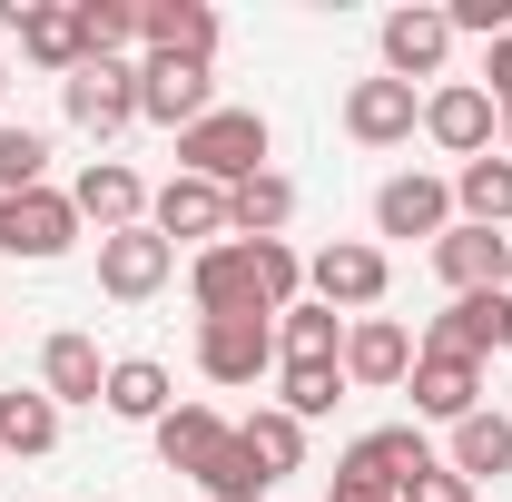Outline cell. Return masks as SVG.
Segmentation results:
<instances>
[{
    "label": "cell",
    "mask_w": 512,
    "mask_h": 502,
    "mask_svg": "<svg viewBox=\"0 0 512 502\" xmlns=\"http://www.w3.org/2000/svg\"><path fill=\"white\" fill-rule=\"evenodd\" d=\"M444 20H453V40H483V50H493L512 30V0H444Z\"/></svg>",
    "instance_id": "e575fe53"
},
{
    "label": "cell",
    "mask_w": 512,
    "mask_h": 502,
    "mask_svg": "<svg viewBox=\"0 0 512 502\" xmlns=\"http://www.w3.org/2000/svg\"><path fill=\"white\" fill-rule=\"evenodd\" d=\"M404 502H473V483H463V473H453L444 453H434V463H424V473L404 483Z\"/></svg>",
    "instance_id": "d590c367"
},
{
    "label": "cell",
    "mask_w": 512,
    "mask_h": 502,
    "mask_svg": "<svg viewBox=\"0 0 512 502\" xmlns=\"http://www.w3.org/2000/svg\"><path fill=\"white\" fill-rule=\"evenodd\" d=\"M414 414H424V424H463V414H483V365H453V355H424V345H414Z\"/></svg>",
    "instance_id": "ac0fdd59"
},
{
    "label": "cell",
    "mask_w": 512,
    "mask_h": 502,
    "mask_svg": "<svg viewBox=\"0 0 512 502\" xmlns=\"http://www.w3.org/2000/svg\"><path fill=\"white\" fill-rule=\"evenodd\" d=\"M69 207H79V227H99V237L148 227V188H138V168H128V158H89V168L69 178Z\"/></svg>",
    "instance_id": "7c38bea8"
},
{
    "label": "cell",
    "mask_w": 512,
    "mask_h": 502,
    "mask_svg": "<svg viewBox=\"0 0 512 502\" xmlns=\"http://www.w3.org/2000/svg\"><path fill=\"white\" fill-rule=\"evenodd\" d=\"M237 434V424H227V414H217V404H168V414H158V424H148V443H158V463H168V473H207V453H217V443Z\"/></svg>",
    "instance_id": "d6986e66"
},
{
    "label": "cell",
    "mask_w": 512,
    "mask_h": 502,
    "mask_svg": "<svg viewBox=\"0 0 512 502\" xmlns=\"http://www.w3.org/2000/svg\"><path fill=\"white\" fill-rule=\"evenodd\" d=\"M266 148H276L266 109H207L197 128H178V178H207V188H247L256 168H266Z\"/></svg>",
    "instance_id": "6da1fadb"
},
{
    "label": "cell",
    "mask_w": 512,
    "mask_h": 502,
    "mask_svg": "<svg viewBox=\"0 0 512 502\" xmlns=\"http://www.w3.org/2000/svg\"><path fill=\"white\" fill-rule=\"evenodd\" d=\"M384 286H394V266H384L375 237H335V247L306 256V296H316V306H335L345 325H355V315H375Z\"/></svg>",
    "instance_id": "7a4b0ae2"
},
{
    "label": "cell",
    "mask_w": 512,
    "mask_h": 502,
    "mask_svg": "<svg viewBox=\"0 0 512 502\" xmlns=\"http://www.w3.org/2000/svg\"><path fill=\"white\" fill-rule=\"evenodd\" d=\"M444 227H453V178L404 168L375 188V237H444Z\"/></svg>",
    "instance_id": "9a60e30c"
},
{
    "label": "cell",
    "mask_w": 512,
    "mask_h": 502,
    "mask_svg": "<svg viewBox=\"0 0 512 502\" xmlns=\"http://www.w3.org/2000/svg\"><path fill=\"white\" fill-rule=\"evenodd\" d=\"M50 188V138L40 128H0V197Z\"/></svg>",
    "instance_id": "836d02e7"
},
{
    "label": "cell",
    "mask_w": 512,
    "mask_h": 502,
    "mask_svg": "<svg viewBox=\"0 0 512 502\" xmlns=\"http://www.w3.org/2000/svg\"><path fill=\"white\" fill-rule=\"evenodd\" d=\"M237 443L256 453V473H266V483H286V473L306 463V424H296L286 404H256L247 424H237Z\"/></svg>",
    "instance_id": "f1b7e54d"
},
{
    "label": "cell",
    "mask_w": 512,
    "mask_h": 502,
    "mask_svg": "<svg viewBox=\"0 0 512 502\" xmlns=\"http://www.w3.org/2000/svg\"><path fill=\"white\" fill-rule=\"evenodd\" d=\"M493 148H503V158H512V109H503V138H493Z\"/></svg>",
    "instance_id": "f35d334b"
},
{
    "label": "cell",
    "mask_w": 512,
    "mask_h": 502,
    "mask_svg": "<svg viewBox=\"0 0 512 502\" xmlns=\"http://www.w3.org/2000/svg\"><path fill=\"white\" fill-rule=\"evenodd\" d=\"M148 227H158L168 247H217V237H227V188H207V178H168V188L148 197Z\"/></svg>",
    "instance_id": "2e32d148"
},
{
    "label": "cell",
    "mask_w": 512,
    "mask_h": 502,
    "mask_svg": "<svg viewBox=\"0 0 512 502\" xmlns=\"http://www.w3.org/2000/svg\"><path fill=\"white\" fill-rule=\"evenodd\" d=\"M217 109V60H138V119H158V128H197Z\"/></svg>",
    "instance_id": "52a82bcc"
},
{
    "label": "cell",
    "mask_w": 512,
    "mask_h": 502,
    "mask_svg": "<svg viewBox=\"0 0 512 502\" xmlns=\"http://www.w3.org/2000/svg\"><path fill=\"white\" fill-rule=\"evenodd\" d=\"M197 493H207V502H256V493H276V483L256 473V453H247V443L227 434L217 453H207V473H197Z\"/></svg>",
    "instance_id": "1f68e13d"
},
{
    "label": "cell",
    "mask_w": 512,
    "mask_h": 502,
    "mask_svg": "<svg viewBox=\"0 0 512 502\" xmlns=\"http://www.w3.org/2000/svg\"><path fill=\"white\" fill-rule=\"evenodd\" d=\"M434 276H444L453 296H512V237L453 217L444 237H434Z\"/></svg>",
    "instance_id": "ba28073f"
},
{
    "label": "cell",
    "mask_w": 512,
    "mask_h": 502,
    "mask_svg": "<svg viewBox=\"0 0 512 502\" xmlns=\"http://www.w3.org/2000/svg\"><path fill=\"white\" fill-rule=\"evenodd\" d=\"M483 99H493V109H512V30L483 50Z\"/></svg>",
    "instance_id": "8d00e7d4"
},
{
    "label": "cell",
    "mask_w": 512,
    "mask_h": 502,
    "mask_svg": "<svg viewBox=\"0 0 512 502\" xmlns=\"http://www.w3.org/2000/svg\"><path fill=\"white\" fill-rule=\"evenodd\" d=\"M40 394H50V404H99V394H109V365H99V345H89L79 325H60V335L40 345Z\"/></svg>",
    "instance_id": "7402d4cb"
},
{
    "label": "cell",
    "mask_w": 512,
    "mask_h": 502,
    "mask_svg": "<svg viewBox=\"0 0 512 502\" xmlns=\"http://www.w3.org/2000/svg\"><path fill=\"white\" fill-rule=\"evenodd\" d=\"M286 217H296V178H276V168L227 188V237H286Z\"/></svg>",
    "instance_id": "4316f807"
},
{
    "label": "cell",
    "mask_w": 512,
    "mask_h": 502,
    "mask_svg": "<svg viewBox=\"0 0 512 502\" xmlns=\"http://www.w3.org/2000/svg\"><path fill=\"white\" fill-rule=\"evenodd\" d=\"M188 296H197V315H276V306H266V286H256V247H247V237L197 247Z\"/></svg>",
    "instance_id": "30bf717a"
},
{
    "label": "cell",
    "mask_w": 512,
    "mask_h": 502,
    "mask_svg": "<svg viewBox=\"0 0 512 502\" xmlns=\"http://www.w3.org/2000/svg\"><path fill=\"white\" fill-rule=\"evenodd\" d=\"M99 404H109L119 424H158V414L178 404V384H168V365H158V355H119V365H109V394H99Z\"/></svg>",
    "instance_id": "484cf974"
},
{
    "label": "cell",
    "mask_w": 512,
    "mask_h": 502,
    "mask_svg": "<svg viewBox=\"0 0 512 502\" xmlns=\"http://www.w3.org/2000/svg\"><path fill=\"white\" fill-rule=\"evenodd\" d=\"M345 463H355V473H375L384 493L404 502V483H414V473L434 463V443L414 434V424H384V434H355V443H345Z\"/></svg>",
    "instance_id": "d4e9b609"
},
{
    "label": "cell",
    "mask_w": 512,
    "mask_h": 502,
    "mask_svg": "<svg viewBox=\"0 0 512 502\" xmlns=\"http://www.w3.org/2000/svg\"><path fill=\"white\" fill-rule=\"evenodd\" d=\"M168 276H178V247H168L158 227H119V237H99V296H119V306H148Z\"/></svg>",
    "instance_id": "8fae6325"
},
{
    "label": "cell",
    "mask_w": 512,
    "mask_h": 502,
    "mask_svg": "<svg viewBox=\"0 0 512 502\" xmlns=\"http://www.w3.org/2000/svg\"><path fill=\"white\" fill-rule=\"evenodd\" d=\"M355 384H345V365H276V404L296 414V424H316V414H335Z\"/></svg>",
    "instance_id": "4dcf8cb0"
},
{
    "label": "cell",
    "mask_w": 512,
    "mask_h": 502,
    "mask_svg": "<svg viewBox=\"0 0 512 502\" xmlns=\"http://www.w3.org/2000/svg\"><path fill=\"white\" fill-rule=\"evenodd\" d=\"M424 138H434L444 158H493L503 109L483 99V79H444V89H424Z\"/></svg>",
    "instance_id": "8992f818"
},
{
    "label": "cell",
    "mask_w": 512,
    "mask_h": 502,
    "mask_svg": "<svg viewBox=\"0 0 512 502\" xmlns=\"http://www.w3.org/2000/svg\"><path fill=\"white\" fill-rule=\"evenodd\" d=\"M453 207H463V227H512V158H463L453 168Z\"/></svg>",
    "instance_id": "83f0119b"
},
{
    "label": "cell",
    "mask_w": 512,
    "mask_h": 502,
    "mask_svg": "<svg viewBox=\"0 0 512 502\" xmlns=\"http://www.w3.org/2000/svg\"><path fill=\"white\" fill-rule=\"evenodd\" d=\"M384 79H444V60H453V20H444V0H414V10H384Z\"/></svg>",
    "instance_id": "9c48e42d"
},
{
    "label": "cell",
    "mask_w": 512,
    "mask_h": 502,
    "mask_svg": "<svg viewBox=\"0 0 512 502\" xmlns=\"http://www.w3.org/2000/svg\"><path fill=\"white\" fill-rule=\"evenodd\" d=\"M60 109H69V128H89V138L138 128V60H79L60 79Z\"/></svg>",
    "instance_id": "277c9868"
},
{
    "label": "cell",
    "mask_w": 512,
    "mask_h": 502,
    "mask_svg": "<svg viewBox=\"0 0 512 502\" xmlns=\"http://www.w3.org/2000/svg\"><path fill=\"white\" fill-rule=\"evenodd\" d=\"M276 365H345V315L316 306V296H296V306L276 315Z\"/></svg>",
    "instance_id": "cb8c5ba5"
},
{
    "label": "cell",
    "mask_w": 512,
    "mask_h": 502,
    "mask_svg": "<svg viewBox=\"0 0 512 502\" xmlns=\"http://www.w3.org/2000/svg\"><path fill=\"white\" fill-rule=\"evenodd\" d=\"M414 375V335L394 325V315H355L345 325V384H365V394H384V384Z\"/></svg>",
    "instance_id": "e0dca14e"
},
{
    "label": "cell",
    "mask_w": 512,
    "mask_h": 502,
    "mask_svg": "<svg viewBox=\"0 0 512 502\" xmlns=\"http://www.w3.org/2000/svg\"><path fill=\"white\" fill-rule=\"evenodd\" d=\"M138 50H158V60H217V10L207 0H148L138 10Z\"/></svg>",
    "instance_id": "ffe728a7"
},
{
    "label": "cell",
    "mask_w": 512,
    "mask_h": 502,
    "mask_svg": "<svg viewBox=\"0 0 512 502\" xmlns=\"http://www.w3.org/2000/svg\"><path fill=\"white\" fill-rule=\"evenodd\" d=\"M0 30H20V50L50 69V79H69V69L89 60L79 50V0H0Z\"/></svg>",
    "instance_id": "5bb4252c"
},
{
    "label": "cell",
    "mask_w": 512,
    "mask_h": 502,
    "mask_svg": "<svg viewBox=\"0 0 512 502\" xmlns=\"http://www.w3.org/2000/svg\"><path fill=\"white\" fill-rule=\"evenodd\" d=\"M79 247V207L69 188H30V197H0V256L10 266H50V256Z\"/></svg>",
    "instance_id": "3957f363"
},
{
    "label": "cell",
    "mask_w": 512,
    "mask_h": 502,
    "mask_svg": "<svg viewBox=\"0 0 512 502\" xmlns=\"http://www.w3.org/2000/svg\"><path fill=\"white\" fill-rule=\"evenodd\" d=\"M0 453H60V404L40 394V384H20V394H0Z\"/></svg>",
    "instance_id": "f546056e"
},
{
    "label": "cell",
    "mask_w": 512,
    "mask_h": 502,
    "mask_svg": "<svg viewBox=\"0 0 512 502\" xmlns=\"http://www.w3.org/2000/svg\"><path fill=\"white\" fill-rule=\"evenodd\" d=\"M276 365V315H197V375L207 384H256Z\"/></svg>",
    "instance_id": "5b68a950"
},
{
    "label": "cell",
    "mask_w": 512,
    "mask_h": 502,
    "mask_svg": "<svg viewBox=\"0 0 512 502\" xmlns=\"http://www.w3.org/2000/svg\"><path fill=\"white\" fill-rule=\"evenodd\" d=\"M0 89H10V69H0Z\"/></svg>",
    "instance_id": "60d3db41"
},
{
    "label": "cell",
    "mask_w": 512,
    "mask_h": 502,
    "mask_svg": "<svg viewBox=\"0 0 512 502\" xmlns=\"http://www.w3.org/2000/svg\"><path fill=\"white\" fill-rule=\"evenodd\" d=\"M444 463L463 473V483H503V473H512V414H493V404L463 414V424L444 434Z\"/></svg>",
    "instance_id": "603a6c76"
},
{
    "label": "cell",
    "mask_w": 512,
    "mask_h": 502,
    "mask_svg": "<svg viewBox=\"0 0 512 502\" xmlns=\"http://www.w3.org/2000/svg\"><path fill=\"white\" fill-rule=\"evenodd\" d=\"M325 502H394V493H384L375 473H355V463H335V493H325Z\"/></svg>",
    "instance_id": "74e56055"
},
{
    "label": "cell",
    "mask_w": 512,
    "mask_h": 502,
    "mask_svg": "<svg viewBox=\"0 0 512 502\" xmlns=\"http://www.w3.org/2000/svg\"><path fill=\"white\" fill-rule=\"evenodd\" d=\"M79 50L89 60H128L138 50V10L128 0H79Z\"/></svg>",
    "instance_id": "d6a6232c"
},
{
    "label": "cell",
    "mask_w": 512,
    "mask_h": 502,
    "mask_svg": "<svg viewBox=\"0 0 512 502\" xmlns=\"http://www.w3.org/2000/svg\"><path fill=\"white\" fill-rule=\"evenodd\" d=\"M414 128H424V99H414L404 79H384V69H375V79L345 89V138H355V148H404Z\"/></svg>",
    "instance_id": "4fadbf2b"
},
{
    "label": "cell",
    "mask_w": 512,
    "mask_h": 502,
    "mask_svg": "<svg viewBox=\"0 0 512 502\" xmlns=\"http://www.w3.org/2000/svg\"><path fill=\"white\" fill-rule=\"evenodd\" d=\"M503 355H512V296H503Z\"/></svg>",
    "instance_id": "ab89813d"
},
{
    "label": "cell",
    "mask_w": 512,
    "mask_h": 502,
    "mask_svg": "<svg viewBox=\"0 0 512 502\" xmlns=\"http://www.w3.org/2000/svg\"><path fill=\"white\" fill-rule=\"evenodd\" d=\"M493 345H503V296H453L424 325V355H453V365H483Z\"/></svg>",
    "instance_id": "44dd1931"
}]
</instances>
